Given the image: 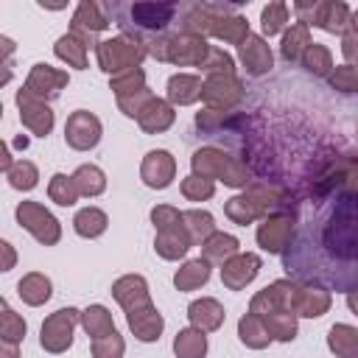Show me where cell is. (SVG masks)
<instances>
[{"label": "cell", "mask_w": 358, "mask_h": 358, "mask_svg": "<svg viewBox=\"0 0 358 358\" xmlns=\"http://www.w3.org/2000/svg\"><path fill=\"white\" fill-rule=\"evenodd\" d=\"M190 173L201 176V179H210V182H221V185L235 187V190L246 187L252 182V171L246 168V162L227 154L224 148H215V145H201V148L193 151Z\"/></svg>", "instance_id": "cell-1"}, {"label": "cell", "mask_w": 358, "mask_h": 358, "mask_svg": "<svg viewBox=\"0 0 358 358\" xmlns=\"http://www.w3.org/2000/svg\"><path fill=\"white\" fill-rule=\"evenodd\" d=\"M145 56H148L145 39L137 36V34H129V31H120L117 36L95 42V59H98V67L106 76H117L123 70L140 67Z\"/></svg>", "instance_id": "cell-2"}, {"label": "cell", "mask_w": 358, "mask_h": 358, "mask_svg": "<svg viewBox=\"0 0 358 358\" xmlns=\"http://www.w3.org/2000/svg\"><path fill=\"white\" fill-rule=\"evenodd\" d=\"M207 39L204 36H196V34H187V31H179V34H171V36H157L151 42H145V50L159 59V62H171L176 67H199L201 59L207 56Z\"/></svg>", "instance_id": "cell-3"}, {"label": "cell", "mask_w": 358, "mask_h": 358, "mask_svg": "<svg viewBox=\"0 0 358 358\" xmlns=\"http://www.w3.org/2000/svg\"><path fill=\"white\" fill-rule=\"evenodd\" d=\"M14 218L17 224L42 246H56L62 241V221L39 201H20L14 207Z\"/></svg>", "instance_id": "cell-4"}, {"label": "cell", "mask_w": 358, "mask_h": 358, "mask_svg": "<svg viewBox=\"0 0 358 358\" xmlns=\"http://www.w3.org/2000/svg\"><path fill=\"white\" fill-rule=\"evenodd\" d=\"M78 316L81 310L78 308H59L53 310L42 327H39V347L50 355H62L73 347V338H76V327H78Z\"/></svg>", "instance_id": "cell-5"}, {"label": "cell", "mask_w": 358, "mask_h": 358, "mask_svg": "<svg viewBox=\"0 0 358 358\" xmlns=\"http://www.w3.org/2000/svg\"><path fill=\"white\" fill-rule=\"evenodd\" d=\"M291 238H294V213H288V210L268 213L266 218H260V224L255 229L257 246L268 255H282L291 246Z\"/></svg>", "instance_id": "cell-6"}, {"label": "cell", "mask_w": 358, "mask_h": 358, "mask_svg": "<svg viewBox=\"0 0 358 358\" xmlns=\"http://www.w3.org/2000/svg\"><path fill=\"white\" fill-rule=\"evenodd\" d=\"M103 137V123L90 109H76L64 120V143L73 151H92Z\"/></svg>", "instance_id": "cell-7"}, {"label": "cell", "mask_w": 358, "mask_h": 358, "mask_svg": "<svg viewBox=\"0 0 358 358\" xmlns=\"http://www.w3.org/2000/svg\"><path fill=\"white\" fill-rule=\"evenodd\" d=\"M207 109L229 112L243 101V81L238 76H207L201 81V98Z\"/></svg>", "instance_id": "cell-8"}, {"label": "cell", "mask_w": 358, "mask_h": 358, "mask_svg": "<svg viewBox=\"0 0 358 358\" xmlns=\"http://www.w3.org/2000/svg\"><path fill=\"white\" fill-rule=\"evenodd\" d=\"M296 280H274L266 288H260L252 299H249V313L255 316H268L277 310H288L294 313V299H296Z\"/></svg>", "instance_id": "cell-9"}, {"label": "cell", "mask_w": 358, "mask_h": 358, "mask_svg": "<svg viewBox=\"0 0 358 358\" xmlns=\"http://www.w3.org/2000/svg\"><path fill=\"white\" fill-rule=\"evenodd\" d=\"M14 103L20 109V123L34 134V137H48L56 126V112L50 109L48 101H39L34 95H28L22 87L14 95Z\"/></svg>", "instance_id": "cell-10"}, {"label": "cell", "mask_w": 358, "mask_h": 358, "mask_svg": "<svg viewBox=\"0 0 358 358\" xmlns=\"http://www.w3.org/2000/svg\"><path fill=\"white\" fill-rule=\"evenodd\" d=\"M70 84V73L62 70V67H53L48 62H36L31 70H28V78L22 84V90L39 101H50L56 98L64 87Z\"/></svg>", "instance_id": "cell-11"}, {"label": "cell", "mask_w": 358, "mask_h": 358, "mask_svg": "<svg viewBox=\"0 0 358 358\" xmlns=\"http://www.w3.org/2000/svg\"><path fill=\"white\" fill-rule=\"evenodd\" d=\"M109 25L112 20L103 14V6L95 0H81L70 17V34H76L87 48H95V36Z\"/></svg>", "instance_id": "cell-12"}, {"label": "cell", "mask_w": 358, "mask_h": 358, "mask_svg": "<svg viewBox=\"0 0 358 358\" xmlns=\"http://www.w3.org/2000/svg\"><path fill=\"white\" fill-rule=\"evenodd\" d=\"M140 179L151 190H165L176 179V157L168 148H151L140 162Z\"/></svg>", "instance_id": "cell-13"}, {"label": "cell", "mask_w": 358, "mask_h": 358, "mask_svg": "<svg viewBox=\"0 0 358 358\" xmlns=\"http://www.w3.org/2000/svg\"><path fill=\"white\" fill-rule=\"evenodd\" d=\"M263 268V257L257 252H238L227 263H221V282L229 291H243L255 282V277Z\"/></svg>", "instance_id": "cell-14"}, {"label": "cell", "mask_w": 358, "mask_h": 358, "mask_svg": "<svg viewBox=\"0 0 358 358\" xmlns=\"http://www.w3.org/2000/svg\"><path fill=\"white\" fill-rule=\"evenodd\" d=\"M126 11L134 28L159 34L173 22V17L179 14V6L176 3H131Z\"/></svg>", "instance_id": "cell-15"}, {"label": "cell", "mask_w": 358, "mask_h": 358, "mask_svg": "<svg viewBox=\"0 0 358 358\" xmlns=\"http://www.w3.org/2000/svg\"><path fill=\"white\" fill-rule=\"evenodd\" d=\"M238 62H241V67L246 70V76H252V78H260V76L271 73V67H274V53H271L268 39H263L260 34H252V31H249V36L238 45Z\"/></svg>", "instance_id": "cell-16"}, {"label": "cell", "mask_w": 358, "mask_h": 358, "mask_svg": "<svg viewBox=\"0 0 358 358\" xmlns=\"http://www.w3.org/2000/svg\"><path fill=\"white\" fill-rule=\"evenodd\" d=\"M352 8L341 0H316L313 3V11H310V20H308V28H322L327 34H344L347 25L352 22Z\"/></svg>", "instance_id": "cell-17"}, {"label": "cell", "mask_w": 358, "mask_h": 358, "mask_svg": "<svg viewBox=\"0 0 358 358\" xmlns=\"http://www.w3.org/2000/svg\"><path fill=\"white\" fill-rule=\"evenodd\" d=\"M207 36H215V39L229 42V45L238 48L249 36V20L243 14H238L232 6H215V14H213Z\"/></svg>", "instance_id": "cell-18"}, {"label": "cell", "mask_w": 358, "mask_h": 358, "mask_svg": "<svg viewBox=\"0 0 358 358\" xmlns=\"http://www.w3.org/2000/svg\"><path fill=\"white\" fill-rule=\"evenodd\" d=\"M109 294H112V299H115L126 313L151 305L148 280H145L143 274H123V277H117V280L112 282Z\"/></svg>", "instance_id": "cell-19"}, {"label": "cell", "mask_w": 358, "mask_h": 358, "mask_svg": "<svg viewBox=\"0 0 358 358\" xmlns=\"http://www.w3.org/2000/svg\"><path fill=\"white\" fill-rule=\"evenodd\" d=\"M126 324H129V330L134 333L137 341L154 344V341H159V336H162V330H165V316H162V313L157 310V305L151 302V305H145V308L129 310V313H126Z\"/></svg>", "instance_id": "cell-20"}, {"label": "cell", "mask_w": 358, "mask_h": 358, "mask_svg": "<svg viewBox=\"0 0 358 358\" xmlns=\"http://www.w3.org/2000/svg\"><path fill=\"white\" fill-rule=\"evenodd\" d=\"M333 308V296L327 288L322 285H299L296 288V299H294V316L299 319H322L327 310Z\"/></svg>", "instance_id": "cell-21"}, {"label": "cell", "mask_w": 358, "mask_h": 358, "mask_svg": "<svg viewBox=\"0 0 358 358\" xmlns=\"http://www.w3.org/2000/svg\"><path fill=\"white\" fill-rule=\"evenodd\" d=\"M187 319H190V327H196L201 333H215V330H221L227 310L215 296H201L187 305Z\"/></svg>", "instance_id": "cell-22"}, {"label": "cell", "mask_w": 358, "mask_h": 358, "mask_svg": "<svg viewBox=\"0 0 358 358\" xmlns=\"http://www.w3.org/2000/svg\"><path fill=\"white\" fill-rule=\"evenodd\" d=\"M173 123H176V109H173L165 98H159V95H154V98L143 106V112L137 115V126H140L145 134H162V131H168Z\"/></svg>", "instance_id": "cell-23"}, {"label": "cell", "mask_w": 358, "mask_h": 358, "mask_svg": "<svg viewBox=\"0 0 358 358\" xmlns=\"http://www.w3.org/2000/svg\"><path fill=\"white\" fill-rule=\"evenodd\" d=\"M201 98V76L196 73H173L165 84V101L176 106H190Z\"/></svg>", "instance_id": "cell-24"}, {"label": "cell", "mask_w": 358, "mask_h": 358, "mask_svg": "<svg viewBox=\"0 0 358 358\" xmlns=\"http://www.w3.org/2000/svg\"><path fill=\"white\" fill-rule=\"evenodd\" d=\"M190 246L193 243H190V238H187L182 224L168 227V229H157V235H154V252L162 260H182L190 252Z\"/></svg>", "instance_id": "cell-25"}, {"label": "cell", "mask_w": 358, "mask_h": 358, "mask_svg": "<svg viewBox=\"0 0 358 358\" xmlns=\"http://www.w3.org/2000/svg\"><path fill=\"white\" fill-rule=\"evenodd\" d=\"M17 296H20L28 308H39V305H45V302L53 296V282H50V277L42 274V271H28V274H22L20 282H17Z\"/></svg>", "instance_id": "cell-26"}, {"label": "cell", "mask_w": 358, "mask_h": 358, "mask_svg": "<svg viewBox=\"0 0 358 358\" xmlns=\"http://www.w3.org/2000/svg\"><path fill=\"white\" fill-rule=\"evenodd\" d=\"M210 274H213V266L204 257H190L173 271V285L176 291H196L210 282Z\"/></svg>", "instance_id": "cell-27"}, {"label": "cell", "mask_w": 358, "mask_h": 358, "mask_svg": "<svg viewBox=\"0 0 358 358\" xmlns=\"http://www.w3.org/2000/svg\"><path fill=\"white\" fill-rule=\"evenodd\" d=\"M327 350L336 358H358V327L347 322H336L327 330Z\"/></svg>", "instance_id": "cell-28"}, {"label": "cell", "mask_w": 358, "mask_h": 358, "mask_svg": "<svg viewBox=\"0 0 358 358\" xmlns=\"http://www.w3.org/2000/svg\"><path fill=\"white\" fill-rule=\"evenodd\" d=\"M73 229H76L78 238H87V241L101 238V235L109 229V215H106L101 207L87 204V207H81V210L73 215Z\"/></svg>", "instance_id": "cell-29"}, {"label": "cell", "mask_w": 358, "mask_h": 358, "mask_svg": "<svg viewBox=\"0 0 358 358\" xmlns=\"http://www.w3.org/2000/svg\"><path fill=\"white\" fill-rule=\"evenodd\" d=\"M241 252V241L235 238V235H229V232H221V229H215L204 243H201V257L213 266V263H227L232 255H238Z\"/></svg>", "instance_id": "cell-30"}, {"label": "cell", "mask_w": 358, "mask_h": 358, "mask_svg": "<svg viewBox=\"0 0 358 358\" xmlns=\"http://www.w3.org/2000/svg\"><path fill=\"white\" fill-rule=\"evenodd\" d=\"M182 227L190 238L193 246H201L218 227H215V218L210 210H201V207H193V210H185L182 213Z\"/></svg>", "instance_id": "cell-31"}, {"label": "cell", "mask_w": 358, "mask_h": 358, "mask_svg": "<svg viewBox=\"0 0 358 358\" xmlns=\"http://www.w3.org/2000/svg\"><path fill=\"white\" fill-rule=\"evenodd\" d=\"M310 28L305 22H288L280 39V56L285 62H299V56L305 53V48L310 45Z\"/></svg>", "instance_id": "cell-32"}, {"label": "cell", "mask_w": 358, "mask_h": 358, "mask_svg": "<svg viewBox=\"0 0 358 358\" xmlns=\"http://www.w3.org/2000/svg\"><path fill=\"white\" fill-rule=\"evenodd\" d=\"M53 53H56V59L59 62H64L67 67H73V70H87V53H90V48L76 36V34H62L59 39H56V45H53Z\"/></svg>", "instance_id": "cell-33"}, {"label": "cell", "mask_w": 358, "mask_h": 358, "mask_svg": "<svg viewBox=\"0 0 358 358\" xmlns=\"http://www.w3.org/2000/svg\"><path fill=\"white\" fill-rule=\"evenodd\" d=\"M70 176H73V185H76L78 196H84V199H95V196H101L106 190V173L92 162L78 165Z\"/></svg>", "instance_id": "cell-34"}, {"label": "cell", "mask_w": 358, "mask_h": 358, "mask_svg": "<svg viewBox=\"0 0 358 358\" xmlns=\"http://www.w3.org/2000/svg\"><path fill=\"white\" fill-rule=\"evenodd\" d=\"M207 350H210L207 333H201L196 327H182L173 336V355L176 358H207Z\"/></svg>", "instance_id": "cell-35"}, {"label": "cell", "mask_w": 358, "mask_h": 358, "mask_svg": "<svg viewBox=\"0 0 358 358\" xmlns=\"http://www.w3.org/2000/svg\"><path fill=\"white\" fill-rule=\"evenodd\" d=\"M78 324L84 327V333L90 338H101V336H106V333L115 330V319H112V313H109L106 305H90V308H84L81 316H78Z\"/></svg>", "instance_id": "cell-36"}, {"label": "cell", "mask_w": 358, "mask_h": 358, "mask_svg": "<svg viewBox=\"0 0 358 358\" xmlns=\"http://www.w3.org/2000/svg\"><path fill=\"white\" fill-rule=\"evenodd\" d=\"M260 319H263V327L271 336V341L288 344L299 333V319L294 313H288V310H277V313H268V316H260Z\"/></svg>", "instance_id": "cell-37"}, {"label": "cell", "mask_w": 358, "mask_h": 358, "mask_svg": "<svg viewBox=\"0 0 358 358\" xmlns=\"http://www.w3.org/2000/svg\"><path fill=\"white\" fill-rule=\"evenodd\" d=\"M238 338H241V344L249 347V350H266V347L271 344V336L266 333L263 319L255 316V313H243V316L238 319Z\"/></svg>", "instance_id": "cell-38"}, {"label": "cell", "mask_w": 358, "mask_h": 358, "mask_svg": "<svg viewBox=\"0 0 358 358\" xmlns=\"http://www.w3.org/2000/svg\"><path fill=\"white\" fill-rule=\"evenodd\" d=\"M288 17H291L288 3H282V0H271V3H266L263 11H260V31H263L260 36H263V39H271V36L282 34L285 25H288Z\"/></svg>", "instance_id": "cell-39"}, {"label": "cell", "mask_w": 358, "mask_h": 358, "mask_svg": "<svg viewBox=\"0 0 358 358\" xmlns=\"http://www.w3.org/2000/svg\"><path fill=\"white\" fill-rule=\"evenodd\" d=\"M299 62H302V67H305L310 76H316V78H327L330 70L336 67L330 48L322 45V42H310V45L305 48V53L299 56Z\"/></svg>", "instance_id": "cell-40"}, {"label": "cell", "mask_w": 358, "mask_h": 358, "mask_svg": "<svg viewBox=\"0 0 358 358\" xmlns=\"http://www.w3.org/2000/svg\"><path fill=\"white\" fill-rule=\"evenodd\" d=\"M6 179H8V185H11L14 190L31 193V190L39 185V168H36V162H31V159H14V165L6 171Z\"/></svg>", "instance_id": "cell-41"}, {"label": "cell", "mask_w": 358, "mask_h": 358, "mask_svg": "<svg viewBox=\"0 0 358 358\" xmlns=\"http://www.w3.org/2000/svg\"><path fill=\"white\" fill-rule=\"evenodd\" d=\"M199 70H201L204 76H235V59H232L224 48L210 45V48H207V56H204L201 64H199Z\"/></svg>", "instance_id": "cell-42"}, {"label": "cell", "mask_w": 358, "mask_h": 358, "mask_svg": "<svg viewBox=\"0 0 358 358\" xmlns=\"http://www.w3.org/2000/svg\"><path fill=\"white\" fill-rule=\"evenodd\" d=\"M143 87H145V70L143 67H131V70H123L117 76H109V90L115 92V98L134 95Z\"/></svg>", "instance_id": "cell-43"}, {"label": "cell", "mask_w": 358, "mask_h": 358, "mask_svg": "<svg viewBox=\"0 0 358 358\" xmlns=\"http://www.w3.org/2000/svg\"><path fill=\"white\" fill-rule=\"evenodd\" d=\"M48 199H50L53 204H59V207H73L81 196H78V190H76V185H73V176H67V173H53L50 182H48Z\"/></svg>", "instance_id": "cell-44"}, {"label": "cell", "mask_w": 358, "mask_h": 358, "mask_svg": "<svg viewBox=\"0 0 358 358\" xmlns=\"http://www.w3.org/2000/svg\"><path fill=\"white\" fill-rule=\"evenodd\" d=\"M224 215H227L232 224H238V227L255 224V221L260 218V215H257V210H255V204H252L243 193H238V196L227 199V204H224Z\"/></svg>", "instance_id": "cell-45"}, {"label": "cell", "mask_w": 358, "mask_h": 358, "mask_svg": "<svg viewBox=\"0 0 358 358\" xmlns=\"http://www.w3.org/2000/svg\"><path fill=\"white\" fill-rule=\"evenodd\" d=\"M90 352H92V358H123L126 355V341L115 327L112 333H106L101 338H92Z\"/></svg>", "instance_id": "cell-46"}, {"label": "cell", "mask_w": 358, "mask_h": 358, "mask_svg": "<svg viewBox=\"0 0 358 358\" xmlns=\"http://www.w3.org/2000/svg\"><path fill=\"white\" fill-rule=\"evenodd\" d=\"M179 190H182V196L187 199V201H210L213 196H215V182H210V179H201V176H185L182 179V185H179Z\"/></svg>", "instance_id": "cell-47"}, {"label": "cell", "mask_w": 358, "mask_h": 358, "mask_svg": "<svg viewBox=\"0 0 358 358\" xmlns=\"http://www.w3.org/2000/svg\"><path fill=\"white\" fill-rule=\"evenodd\" d=\"M25 333H28L25 319H22L17 310L8 308V310L0 316V338H3V341H11V344H22Z\"/></svg>", "instance_id": "cell-48"}, {"label": "cell", "mask_w": 358, "mask_h": 358, "mask_svg": "<svg viewBox=\"0 0 358 358\" xmlns=\"http://www.w3.org/2000/svg\"><path fill=\"white\" fill-rule=\"evenodd\" d=\"M327 81H330L333 90H338V92H344V95H352V92L358 90V70H355L352 64H338V67L330 70Z\"/></svg>", "instance_id": "cell-49"}, {"label": "cell", "mask_w": 358, "mask_h": 358, "mask_svg": "<svg viewBox=\"0 0 358 358\" xmlns=\"http://www.w3.org/2000/svg\"><path fill=\"white\" fill-rule=\"evenodd\" d=\"M154 98V92L148 90V87H143L140 92H134V95H126V98H117V109L126 115V117H131V120H137V115L143 112V106L148 103Z\"/></svg>", "instance_id": "cell-50"}, {"label": "cell", "mask_w": 358, "mask_h": 358, "mask_svg": "<svg viewBox=\"0 0 358 358\" xmlns=\"http://www.w3.org/2000/svg\"><path fill=\"white\" fill-rule=\"evenodd\" d=\"M148 215H151L154 229H168V227L182 224V213H179L173 204H154Z\"/></svg>", "instance_id": "cell-51"}, {"label": "cell", "mask_w": 358, "mask_h": 358, "mask_svg": "<svg viewBox=\"0 0 358 358\" xmlns=\"http://www.w3.org/2000/svg\"><path fill=\"white\" fill-rule=\"evenodd\" d=\"M341 53H344V64H352L355 67V62H358V28H355V17L347 25V31L341 34Z\"/></svg>", "instance_id": "cell-52"}, {"label": "cell", "mask_w": 358, "mask_h": 358, "mask_svg": "<svg viewBox=\"0 0 358 358\" xmlns=\"http://www.w3.org/2000/svg\"><path fill=\"white\" fill-rule=\"evenodd\" d=\"M17 266V249L0 238V274H8Z\"/></svg>", "instance_id": "cell-53"}, {"label": "cell", "mask_w": 358, "mask_h": 358, "mask_svg": "<svg viewBox=\"0 0 358 358\" xmlns=\"http://www.w3.org/2000/svg\"><path fill=\"white\" fill-rule=\"evenodd\" d=\"M14 50H17V42H14L11 36L0 34V64H6V62L14 56Z\"/></svg>", "instance_id": "cell-54"}, {"label": "cell", "mask_w": 358, "mask_h": 358, "mask_svg": "<svg viewBox=\"0 0 358 358\" xmlns=\"http://www.w3.org/2000/svg\"><path fill=\"white\" fill-rule=\"evenodd\" d=\"M11 165H14L11 148H8V143H6V140H0V173H6Z\"/></svg>", "instance_id": "cell-55"}, {"label": "cell", "mask_w": 358, "mask_h": 358, "mask_svg": "<svg viewBox=\"0 0 358 358\" xmlns=\"http://www.w3.org/2000/svg\"><path fill=\"white\" fill-rule=\"evenodd\" d=\"M0 358H20V344H11V341L0 338Z\"/></svg>", "instance_id": "cell-56"}, {"label": "cell", "mask_w": 358, "mask_h": 358, "mask_svg": "<svg viewBox=\"0 0 358 358\" xmlns=\"http://www.w3.org/2000/svg\"><path fill=\"white\" fill-rule=\"evenodd\" d=\"M11 78H14V70L8 64H0V87H6Z\"/></svg>", "instance_id": "cell-57"}, {"label": "cell", "mask_w": 358, "mask_h": 358, "mask_svg": "<svg viewBox=\"0 0 358 358\" xmlns=\"http://www.w3.org/2000/svg\"><path fill=\"white\" fill-rule=\"evenodd\" d=\"M8 310V302H6V296H0V316Z\"/></svg>", "instance_id": "cell-58"}, {"label": "cell", "mask_w": 358, "mask_h": 358, "mask_svg": "<svg viewBox=\"0 0 358 358\" xmlns=\"http://www.w3.org/2000/svg\"><path fill=\"white\" fill-rule=\"evenodd\" d=\"M0 120H3V101H0Z\"/></svg>", "instance_id": "cell-59"}]
</instances>
